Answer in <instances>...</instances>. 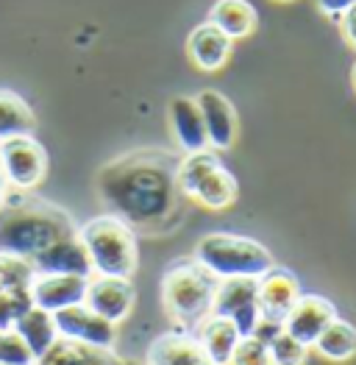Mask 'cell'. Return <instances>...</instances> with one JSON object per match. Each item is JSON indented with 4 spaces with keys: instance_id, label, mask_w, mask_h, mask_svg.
I'll return each instance as SVG.
<instances>
[{
    "instance_id": "cell-24",
    "label": "cell",
    "mask_w": 356,
    "mask_h": 365,
    "mask_svg": "<svg viewBox=\"0 0 356 365\" xmlns=\"http://www.w3.org/2000/svg\"><path fill=\"white\" fill-rule=\"evenodd\" d=\"M326 360L334 363H345L356 354V327L342 321V318H334L326 329L318 335V340L312 343Z\"/></svg>"
},
{
    "instance_id": "cell-7",
    "label": "cell",
    "mask_w": 356,
    "mask_h": 365,
    "mask_svg": "<svg viewBox=\"0 0 356 365\" xmlns=\"http://www.w3.org/2000/svg\"><path fill=\"white\" fill-rule=\"evenodd\" d=\"M0 168L9 179V187L31 192L36 184H42L45 173H48V151L33 134L3 140L0 143Z\"/></svg>"
},
{
    "instance_id": "cell-17",
    "label": "cell",
    "mask_w": 356,
    "mask_h": 365,
    "mask_svg": "<svg viewBox=\"0 0 356 365\" xmlns=\"http://www.w3.org/2000/svg\"><path fill=\"white\" fill-rule=\"evenodd\" d=\"M231 51H234V39H229L220 29H214L211 23H204L189 34L187 39V53L192 64L204 73H214L220 70L226 61L231 59Z\"/></svg>"
},
{
    "instance_id": "cell-1",
    "label": "cell",
    "mask_w": 356,
    "mask_h": 365,
    "mask_svg": "<svg viewBox=\"0 0 356 365\" xmlns=\"http://www.w3.org/2000/svg\"><path fill=\"white\" fill-rule=\"evenodd\" d=\"M178 159L167 153L137 151L103 165L98 192L109 212L122 217L134 232L156 229L176 210L181 195L176 182Z\"/></svg>"
},
{
    "instance_id": "cell-18",
    "label": "cell",
    "mask_w": 356,
    "mask_h": 365,
    "mask_svg": "<svg viewBox=\"0 0 356 365\" xmlns=\"http://www.w3.org/2000/svg\"><path fill=\"white\" fill-rule=\"evenodd\" d=\"M148 365H209L198 337L184 329L159 335L148 349Z\"/></svg>"
},
{
    "instance_id": "cell-15",
    "label": "cell",
    "mask_w": 356,
    "mask_h": 365,
    "mask_svg": "<svg viewBox=\"0 0 356 365\" xmlns=\"http://www.w3.org/2000/svg\"><path fill=\"white\" fill-rule=\"evenodd\" d=\"M167 118H170V128L176 134V143L181 145L184 153H195V151H206L209 140H206V128H204V118H201V106L195 98H187V95H178L170 101V109H167Z\"/></svg>"
},
{
    "instance_id": "cell-13",
    "label": "cell",
    "mask_w": 356,
    "mask_h": 365,
    "mask_svg": "<svg viewBox=\"0 0 356 365\" xmlns=\"http://www.w3.org/2000/svg\"><path fill=\"white\" fill-rule=\"evenodd\" d=\"M334 318H337V309L328 299H323V296H298V302L290 307V312L284 315L281 324H284L287 335L312 346Z\"/></svg>"
},
{
    "instance_id": "cell-11",
    "label": "cell",
    "mask_w": 356,
    "mask_h": 365,
    "mask_svg": "<svg viewBox=\"0 0 356 365\" xmlns=\"http://www.w3.org/2000/svg\"><path fill=\"white\" fill-rule=\"evenodd\" d=\"M89 276L75 274H33L28 293L31 304L42 307L48 312H59L64 307L84 304Z\"/></svg>"
},
{
    "instance_id": "cell-32",
    "label": "cell",
    "mask_w": 356,
    "mask_h": 365,
    "mask_svg": "<svg viewBox=\"0 0 356 365\" xmlns=\"http://www.w3.org/2000/svg\"><path fill=\"white\" fill-rule=\"evenodd\" d=\"M120 365H142V363H137V360H120Z\"/></svg>"
},
{
    "instance_id": "cell-29",
    "label": "cell",
    "mask_w": 356,
    "mask_h": 365,
    "mask_svg": "<svg viewBox=\"0 0 356 365\" xmlns=\"http://www.w3.org/2000/svg\"><path fill=\"white\" fill-rule=\"evenodd\" d=\"M318 3V9L326 14L328 20H334V23H340V17L351 9V6H356V0H315Z\"/></svg>"
},
{
    "instance_id": "cell-22",
    "label": "cell",
    "mask_w": 356,
    "mask_h": 365,
    "mask_svg": "<svg viewBox=\"0 0 356 365\" xmlns=\"http://www.w3.org/2000/svg\"><path fill=\"white\" fill-rule=\"evenodd\" d=\"M209 23L223 31L229 39H245L256 31L259 14L248 0H217L209 11Z\"/></svg>"
},
{
    "instance_id": "cell-27",
    "label": "cell",
    "mask_w": 356,
    "mask_h": 365,
    "mask_svg": "<svg viewBox=\"0 0 356 365\" xmlns=\"http://www.w3.org/2000/svg\"><path fill=\"white\" fill-rule=\"evenodd\" d=\"M229 365H273L270 363V349H267V343H262L259 337L242 335Z\"/></svg>"
},
{
    "instance_id": "cell-9",
    "label": "cell",
    "mask_w": 356,
    "mask_h": 365,
    "mask_svg": "<svg viewBox=\"0 0 356 365\" xmlns=\"http://www.w3.org/2000/svg\"><path fill=\"white\" fill-rule=\"evenodd\" d=\"M53 321H56L59 337L81 340V343L103 346V349H115V343H117V324L106 321L87 304L64 307L59 312H53Z\"/></svg>"
},
{
    "instance_id": "cell-8",
    "label": "cell",
    "mask_w": 356,
    "mask_h": 365,
    "mask_svg": "<svg viewBox=\"0 0 356 365\" xmlns=\"http://www.w3.org/2000/svg\"><path fill=\"white\" fill-rule=\"evenodd\" d=\"M211 315H223L234 321L239 335H251L256 321L262 318L259 307V284L256 279H220L214 299H211Z\"/></svg>"
},
{
    "instance_id": "cell-28",
    "label": "cell",
    "mask_w": 356,
    "mask_h": 365,
    "mask_svg": "<svg viewBox=\"0 0 356 365\" xmlns=\"http://www.w3.org/2000/svg\"><path fill=\"white\" fill-rule=\"evenodd\" d=\"M281 332H284V324H281V321H276V318H267V315H262V318L256 321V327H253V332H251V335L259 337L262 343H267V346H270V343H273L276 337L281 335Z\"/></svg>"
},
{
    "instance_id": "cell-10",
    "label": "cell",
    "mask_w": 356,
    "mask_h": 365,
    "mask_svg": "<svg viewBox=\"0 0 356 365\" xmlns=\"http://www.w3.org/2000/svg\"><path fill=\"white\" fill-rule=\"evenodd\" d=\"M134 284L131 279H122V276H100L92 274L87 282V296H84V304L89 309H95L98 315H103L106 321L120 324L131 315L134 309Z\"/></svg>"
},
{
    "instance_id": "cell-23",
    "label": "cell",
    "mask_w": 356,
    "mask_h": 365,
    "mask_svg": "<svg viewBox=\"0 0 356 365\" xmlns=\"http://www.w3.org/2000/svg\"><path fill=\"white\" fill-rule=\"evenodd\" d=\"M33 131H36V115L28 101L20 98L17 92L0 90V143Z\"/></svg>"
},
{
    "instance_id": "cell-20",
    "label": "cell",
    "mask_w": 356,
    "mask_h": 365,
    "mask_svg": "<svg viewBox=\"0 0 356 365\" xmlns=\"http://www.w3.org/2000/svg\"><path fill=\"white\" fill-rule=\"evenodd\" d=\"M239 329L234 327V321L223 318V315H206L198 324V343L206 354L209 365H229L231 354L239 343Z\"/></svg>"
},
{
    "instance_id": "cell-26",
    "label": "cell",
    "mask_w": 356,
    "mask_h": 365,
    "mask_svg": "<svg viewBox=\"0 0 356 365\" xmlns=\"http://www.w3.org/2000/svg\"><path fill=\"white\" fill-rule=\"evenodd\" d=\"M36 357L28 351L23 337L17 335L11 327H0V365H33Z\"/></svg>"
},
{
    "instance_id": "cell-31",
    "label": "cell",
    "mask_w": 356,
    "mask_h": 365,
    "mask_svg": "<svg viewBox=\"0 0 356 365\" xmlns=\"http://www.w3.org/2000/svg\"><path fill=\"white\" fill-rule=\"evenodd\" d=\"M6 192H9V179H6V173H3V168H0V201L6 198Z\"/></svg>"
},
{
    "instance_id": "cell-25",
    "label": "cell",
    "mask_w": 356,
    "mask_h": 365,
    "mask_svg": "<svg viewBox=\"0 0 356 365\" xmlns=\"http://www.w3.org/2000/svg\"><path fill=\"white\" fill-rule=\"evenodd\" d=\"M267 349H270V363L273 365H303L306 354H309V346L300 343L298 337L287 335V332H281Z\"/></svg>"
},
{
    "instance_id": "cell-14",
    "label": "cell",
    "mask_w": 356,
    "mask_h": 365,
    "mask_svg": "<svg viewBox=\"0 0 356 365\" xmlns=\"http://www.w3.org/2000/svg\"><path fill=\"white\" fill-rule=\"evenodd\" d=\"M33 274H75V276H92V265L78 240V232L64 235L51 245H45L33 259H31Z\"/></svg>"
},
{
    "instance_id": "cell-33",
    "label": "cell",
    "mask_w": 356,
    "mask_h": 365,
    "mask_svg": "<svg viewBox=\"0 0 356 365\" xmlns=\"http://www.w3.org/2000/svg\"><path fill=\"white\" fill-rule=\"evenodd\" d=\"M354 87H356V64H354Z\"/></svg>"
},
{
    "instance_id": "cell-2",
    "label": "cell",
    "mask_w": 356,
    "mask_h": 365,
    "mask_svg": "<svg viewBox=\"0 0 356 365\" xmlns=\"http://www.w3.org/2000/svg\"><path fill=\"white\" fill-rule=\"evenodd\" d=\"M78 232L73 217L51 201L17 190L0 201V254L33 259L45 245Z\"/></svg>"
},
{
    "instance_id": "cell-19",
    "label": "cell",
    "mask_w": 356,
    "mask_h": 365,
    "mask_svg": "<svg viewBox=\"0 0 356 365\" xmlns=\"http://www.w3.org/2000/svg\"><path fill=\"white\" fill-rule=\"evenodd\" d=\"M33 365H120V357L115 354V349L56 337L53 346L45 354H39Z\"/></svg>"
},
{
    "instance_id": "cell-6",
    "label": "cell",
    "mask_w": 356,
    "mask_h": 365,
    "mask_svg": "<svg viewBox=\"0 0 356 365\" xmlns=\"http://www.w3.org/2000/svg\"><path fill=\"white\" fill-rule=\"evenodd\" d=\"M176 182L181 195L206 207V210H226L237 201L239 184L234 173L217 159V151H195L178 159Z\"/></svg>"
},
{
    "instance_id": "cell-21",
    "label": "cell",
    "mask_w": 356,
    "mask_h": 365,
    "mask_svg": "<svg viewBox=\"0 0 356 365\" xmlns=\"http://www.w3.org/2000/svg\"><path fill=\"white\" fill-rule=\"evenodd\" d=\"M11 329L23 337V343L28 346V351L33 357L45 354V351L53 346V340L59 337L53 312H48V309L33 307V304L26 307V309L17 315V321L11 324Z\"/></svg>"
},
{
    "instance_id": "cell-12",
    "label": "cell",
    "mask_w": 356,
    "mask_h": 365,
    "mask_svg": "<svg viewBox=\"0 0 356 365\" xmlns=\"http://www.w3.org/2000/svg\"><path fill=\"white\" fill-rule=\"evenodd\" d=\"M198 106H201V118H204V128H206V140L211 151H229L237 140L239 123L237 112L231 106V101L217 90H204L195 95Z\"/></svg>"
},
{
    "instance_id": "cell-16",
    "label": "cell",
    "mask_w": 356,
    "mask_h": 365,
    "mask_svg": "<svg viewBox=\"0 0 356 365\" xmlns=\"http://www.w3.org/2000/svg\"><path fill=\"white\" fill-rule=\"evenodd\" d=\"M259 284V307H262V315L267 318H276V321H284V315L290 312V307L298 302L300 296V284L290 271L284 268H270L267 274H262L256 279Z\"/></svg>"
},
{
    "instance_id": "cell-3",
    "label": "cell",
    "mask_w": 356,
    "mask_h": 365,
    "mask_svg": "<svg viewBox=\"0 0 356 365\" xmlns=\"http://www.w3.org/2000/svg\"><path fill=\"white\" fill-rule=\"evenodd\" d=\"M78 240L84 245L92 265V274L122 276L131 279L140 265L137 232L117 215L106 212L87 220L78 229Z\"/></svg>"
},
{
    "instance_id": "cell-5",
    "label": "cell",
    "mask_w": 356,
    "mask_h": 365,
    "mask_svg": "<svg viewBox=\"0 0 356 365\" xmlns=\"http://www.w3.org/2000/svg\"><path fill=\"white\" fill-rule=\"evenodd\" d=\"M195 259L217 279H259L276 265L273 254L262 243L226 232L206 235L195 248Z\"/></svg>"
},
{
    "instance_id": "cell-30",
    "label": "cell",
    "mask_w": 356,
    "mask_h": 365,
    "mask_svg": "<svg viewBox=\"0 0 356 365\" xmlns=\"http://www.w3.org/2000/svg\"><path fill=\"white\" fill-rule=\"evenodd\" d=\"M340 29H342V36L348 39V45L356 48V6H351V9L340 17Z\"/></svg>"
},
{
    "instance_id": "cell-4",
    "label": "cell",
    "mask_w": 356,
    "mask_h": 365,
    "mask_svg": "<svg viewBox=\"0 0 356 365\" xmlns=\"http://www.w3.org/2000/svg\"><path fill=\"white\" fill-rule=\"evenodd\" d=\"M217 282L220 279L198 259H178L162 279V302L181 327H198L211 315Z\"/></svg>"
}]
</instances>
